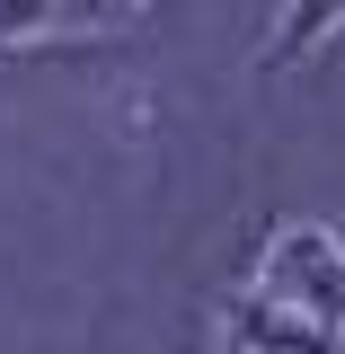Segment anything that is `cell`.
Returning a JSON list of instances; mask_svg holds the SVG:
<instances>
[{
	"label": "cell",
	"mask_w": 345,
	"mask_h": 354,
	"mask_svg": "<svg viewBox=\"0 0 345 354\" xmlns=\"http://www.w3.org/2000/svg\"><path fill=\"white\" fill-rule=\"evenodd\" d=\"M257 292H274L283 310H301V319L345 337V239L319 230V221H283L257 257Z\"/></svg>",
	"instance_id": "1"
},
{
	"label": "cell",
	"mask_w": 345,
	"mask_h": 354,
	"mask_svg": "<svg viewBox=\"0 0 345 354\" xmlns=\"http://www.w3.org/2000/svg\"><path fill=\"white\" fill-rule=\"evenodd\" d=\"M221 337H230V354H337V346H345L337 328H319V319H301V310H283L274 292H257V283L221 310Z\"/></svg>",
	"instance_id": "2"
},
{
	"label": "cell",
	"mask_w": 345,
	"mask_h": 354,
	"mask_svg": "<svg viewBox=\"0 0 345 354\" xmlns=\"http://www.w3.org/2000/svg\"><path fill=\"white\" fill-rule=\"evenodd\" d=\"M133 27L124 9H0V44H44V36H115Z\"/></svg>",
	"instance_id": "3"
},
{
	"label": "cell",
	"mask_w": 345,
	"mask_h": 354,
	"mask_svg": "<svg viewBox=\"0 0 345 354\" xmlns=\"http://www.w3.org/2000/svg\"><path fill=\"white\" fill-rule=\"evenodd\" d=\"M345 9H310V18H283V27H274V53H301V44H319L328 36V27H337Z\"/></svg>",
	"instance_id": "4"
}]
</instances>
